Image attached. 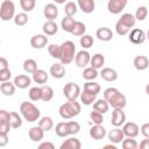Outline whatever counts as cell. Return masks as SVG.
Masks as SVG:
<instances>
[{
	"label": "cell",
	"instance_id": "cell-1",
	"mask_svg": "<svg viewBox=\"0 0 149 149\" xmlns=\"http://www.w3.org/2000/svg\"><path fill=\"white\" fill-rule=\"evenodd\" d=\"M104 99L107 100L109 106L113 108H125L127 105L126 95L122 94L115 87H108L104 91Z\"/></svg>",
	"mask_w": 149,
	"mask_h": 149
},
{
	"label": "cell",
	"instance_id": "cell-2",
	"mask_svg": "<svg viewBox=\"0 0 149 149\" xmlns=\"http://www.w3.org/2000/svg\"><path fill=\"white\" fill-rule=\"evenodd\" d=\"M80 111H81L80 104L77 101V99H72L61 105L58 113L63 119H72L73 116H77L80 113Z\"/></svg>",
	"mask_w": 149,
	"mask_h": 149
},
{
	"label": "cell",
	"instance_id": "cell-3",
	"mask_svg": "<svg viewBox=\"0 0 149 149\" xmlns=\"http://www.w3.org/2000/svg\"><path fill=\"white\" fill-rule=\"evenodd\" d=\"M20 113L27 122H35V121L40 120V118H41L40 109L33 102H29V101H22L21 102Z\"/></svg>",
	"mask_w": 149,
	"mask_h": 149
},
{
	"label": "cell",
	"instance_id": "cell-4",
	"mask_svg": "<svg viewBox=\"0 0 149 149\" xmlns=\"http://www.w3.org/2000/svg\"><path fill=\"white\" fill-rule=\"evenodd\" d=\"M76 57V45L72 41H65L61 44V63L68 65L73 62Z\"/></svg>",
	"mask_w": 149,
	"mask_h": 149
},
{
	"label": "cell",
	"instance_id": "cell-5",
	"mask_svg": "<svg viewBox=\"0 0 149 149\" xmlns=\"http://www.w3.org/2000/svg\"><path fill=\"white\" fill-rule=\"evenodd\" d=\"M15 16V5L12 0H2L0 5V19L2 21H9Z\"/></svg>",
	"mask_w": 149,
	"mask_h": 149
},
{
	"label": "cell",
	"instance_id": "cell-6",
	"mask_svg": "<svg viewBox=\"0 0 149 149\" xmlns=\"http://www.w3.org/2000/svg\"><path fill=\"white\" fill-rule=\"evenodd\" d=\"M80 87L78 84L76 83H68L65 84V86L63 87V94L68 100H72V99H77L80 95Z\"/></svg>",
	"mask_w": 149,
	"mask_h": 149
},
{
	"label": "cell",
	"instance_id": "cell-7",
	"mask_svg": "<svg viewBox=\"0 0 149 149\" xmlns=\"http://www.w3.org/2000/svg\"><path fill=\"white\" fill-rule=\"evenodd\" d=\"M90 62H91V55L90 52L86 50V49H83L80 51H78L76 54V57H74V63L78 68H86L87 65H90Z\"/></svg>",
	"mask_w": 149,
	"mask_h": 149
},
{
	"label": "cell",
	"instance_id": "cell-8",
	"mask_svg": "<svg viewBox=\"0 0 149 149\" xmlns=\"http://www.w3.org/2000/svg\"><path fill=\"white\" fill-rule=\"evenodd\" d=\"M128 38H129V41H130L133 44L139 45V44H142V43L146 41L147 34H146L142 29H140V28H134V29H132V30L129 31Z\"/></svg>",
	"mask_w": 149,
	"mask_h": 149
},
{
	"label": "cell",
	"instance_id": "cell-9",
	"mask_svg": "<svg viewBox=\"0 0 149 149\" xmlns=\"http://www.w3.org/2000/svg\"><path fill=\"white\" fill-rule=\"evenodd\" d=\"M128 0H108L107 9L112 14H120L127 6Z\"/></svg>",
	"mask_w": 149,
	"mask_h": 149
},
{
	"label": "cell",
	"instance_id": "cell-10",
	"mask_svg": "<svg viewBox=\"0 0 149 149\" xmlns=\"http://www.w3.org/2000/svg\"><path fill=\"white\" fill-rule=\"evenodd\" d=\"M126 122V114L123 112V108H114L112 112V118H111V123L114 127H121Z\"/></svg>",
	"mask_w": 149,
	"mask_h": 149
},
{
	"label": "cell",
	"instance_id": "cell-11",
	"mask_svg": "<svg viewBox=\"0 0 149 149\" xmlns=\"http://www.w3.org/2000/svg\"><path fill=\"white\" fill-rule=\"evenodd\" d=\"M122 130H123V134L125 136L127 137H136L140 133V127L135 123V122H125L123 123V127H122Z\"/></svg>",
	"mask_w": 149,
	"mask_h": 149
},
{
	"label": "cell",
	"instance_id": "cell-12",
	"mask_svg": "<svg viewBox=\"0 0 149 149\" xmlns=\"http://www.w3.org/2000/svg\"><path fill=\"white\" fill-rule=\"evenodd\" d=\"M107 137H108V140H109L111 143L118 144V143H121L126 136H125V134H123L122 128L115 127V128H113L112 130H109V133L107 134Z\"/></svg>",
	"mask_w": 149,
	"mask_h": 149
},
{
	"label": "cell",
	"instance_id": "cell-13",
	"mask_svg": "<svg viewBox=\"0 0 149 149\" xmlns=\"http://www.w3.org/2000/svg\"><path fill=\"white\" fill-rule=\"evenodd\" d=\"M48 44V37L45 34H37L30 38V45L34 49H42Z\"/></svg>",
	"mask_w": 149,
	"mask_h": 149
},
{
	"label": "cell",
	"instance_id": "cell-14",
	"mask_svg": "<svg viewBox=\"0 0 149 149\" xmlns=\"http://www.w3.org/2000/svg\"><path fill=\"white\" fill-rule=\"evenodd\" d=\"M90 137L93 140H102L106 136V129L102 125H94L90 128Z\"/></svg>",
	"mask_w": 149,
	"mask_h": 149
},
{
	"label": "cell",
	"instance_id": "cell-15",
	"mask_svg": "<svg viewBox=\"0 0 149 149\" xmlns=\"http://www.w3.org/2000/svg\"><path fill=\"white\" fill-rule=\"evenodd\" d=\"M50 74L52 78L55 79H61L65 76V68H64V64L63 63H55L50 66V70H49Z\"/></svg>",
	"mask_w": 149,
	"mask_h": 149
},
{
	"label": "cell",
	"instance_id": "cell-16",
	"mask_svg": "<svg viewBox=\"0 0 149 149\" xmlns=\"http://www.w3.org/2000/svg\"><path fill=\"white\" fill-rule=\"evenodd\" d=\"M77 5H78V8L85 14L93 13V10L95 8L94 0H77Z\"/></svg>",
	"mask_w": 149,
	"mask_h": 149
},
{
	"label": "cell",
	"instance_id": "cell-17",
	"mask_svg": "<svg viewBox=\"0 0 149 149\" xmlns=\"http://www.w3.org/2000/svg\"><path fill=\"white\" fill-rule=\"evenodd\" d=\"M44 130L40 127V126H34L29 129L28 132V135H29V139L33 141V142H40L43 140L44 137Z\"/></svg>",
	"mask_w": 149,
	"mask_h": 149
},
{
	"label": "cell",
	"instance_id": "cell-18",
	"mask_svg": "<svg viewBox=\"0 0 149 149\" xmlns=\"http://www.w3.org/2000/svg\"><path fill=\"white\" fill-rule=\"evenodd\" d=\"M95 36L98 37V40H100L102 42H108L113 38V31L107 27H100L97 29Z\"/></svg>",
	"mask_w": 149,
	"mask_h": 149
},
{
	"label": "cell",
	"instance_id": "cell-19",
	"mask_svg": "<svg viewBox=\"0 0 149 149\" xmlns=\"http://www.w3.org/2000/svg\"><path fill=\"white\" fill-rule=\"evenodd\" d=\"M43 15L48 20H55L58 16V8L55 3H47L43 8Z\"/></svg>",
	"mask_w": 149,
	"mask_h": 149
},
{
	"label": "cell",
	"instance_id": "cell-20",
	"mask_svg": "<svg viewBox=\"0 0 149 149\" xmlns=\"http://www.w3.org/2000/svg\"><path fill=\"white\" fill-rule=\"evenodd\" d=\"M42 29H43V34H45L47 36H52V35L57 34L58 26L54 20H48V21H45L43 23Z\"/></svg>",
	"mask_w": 149,
	"mask_h": 149
},
{
	"label": "cell",
	"instance_id": "cell-21",
	"mask_svg": "<svg viewBox=\"0 0 149 149\" xmlns=\"http://www.w3.org/2000/svg\"><path fill=\"white\" fill-rule=\"evenodd\" d=\"M100 77L106 81H115L118 79V72L112 68H102L100 71Z\"/></svg>",
	"mask_w": 149,
	"mask_h": 149
},
{
	"label": "cell",
	"instance_id": "cell-22",
	"mask_svg": "<svg viewBox=\"0 0 149 149\" xmlns=\"http://www.w3.org/2000/svg\"><path fill=\"white\" fill-rule=\"evenodd\" d=\"M13 83L15 84L16 87L23 90V88H27L28 86H30L31 79H30V77L27 76V74H17V76L14 78V81H13Z\"/></svg>",
	"mask_w": 149,
	"mask_h": 149
},
{
	"label": "cell",
	"instance_id": "cell-23",
	"mask_svg": "<svg viewBox=\"0 0 149 149\" xmlns=\"http://www.w3.org/2000/svg\"><path fill=\"white\" fill-rule=\"evenodd\" d=\"M134 66L136 70L139 71H143L146 70L148 66H149V59L147 56H143V55H139L134 58V62H133Z\"/></svg>",
	"mask_w": 149,
	"mask_h": 149
},
{
	"label": "cell",
	"instance_id": "cell-24",
	"mask_svg": "<svg viewBox=\"0 0 149 149\" xmlns=\"http://www.w3.org/2000/svg\"><path fill=\"white\" fill-rule=\"evenodd\" d=\"M81 143L77 137H69L61 144V149H80Z\"/></svg>",
	"mask_w": 149,
	"mask_h": 149
},
{
	"label": "cell",
	"instance_id": "cell-25",
	"mask_svg": "<svg viewBox=\"0 0 149 149\" xmlns=\"http://www.w3.org/2000/svg\"><path fill=\"white\" fill-rule=\"evenodd\" d=\"M49 79V76L48 73L42 70V69H37L34 73H33V80L36 83V84H41V85H44Z\"/></svg>",
	"mask_w": 149,
	"mask_h": 149
},
{
	"label": "cell",
	"instance_id": "cell-26",
	"mask_svg": "<svg viewBox=\"0 0 149 149\" xmlns=\"http://www.w3.org/2000/svg\"><path fill=\"white\" fill-rule=\"evenodd\" d=\"M74 24H76V21H74V19L72 17V16H64L63 19H62V22H61V27H62V29L64 30V31H66V33H72V30H73V28H74Z\"/></svg>",
	"mask_w": 149,
	"mask_h": 149
},
{
	"label": "cell",
	"instance_id": "cell-27",
	"mask_svg": "<svg viewBox=\"0 0 149 149\" xmlns=\"http://www.w3.org/2000/svg\"><path fill=\"white\" fill-rule=\"evenodd\" d=\"M104 64H105V56H104L102 54L97 52V54H94L93 56H91L90 65H91L92 68H94V69H97V70H98V69H102Z\"/></svg>",
	"mask_w": 149,
	"mask_h": 149
},
{
	"label": "cell",
	"instance_id": "cell-28",
	"mask_svg": "<svg viewBox=\"0 0 149 149\" xmlns=\"http://www.w3.org/2000/svg\"><path fill=\"white\" fill-rule=\"evenodd\" d=\"M15 88H16L15 84H14V83H10L9 80H8V81H3V83L0 84V91H1V93H2L3 95H6V97L13 95V94L15 93Z\"/></svg>",
	"mask_w": 149,
	"mask_h": 149
},
{
	"label": "cell",
	"instance_id": "cell-29",
	"mask_svg": "<svg viewBox=\"0 0 149 149\" xmlns=\"http://www.w3.org/2000/svg\"><path fill=\"white\" fill-rule=\"evenodd\" d=\"M93 109H95V111L105 114L109 109V104L107 102L106 99H98V100H95L93 102Z\"/></svg>",
	"mask_w": 149,
	"mask_h": 149
},
{
	"label": "cell",
	"instance_id": "cell-30",
	"mask_svg": "<svg viewBox=\"0 0 149 149\" xmlns=\"http://www.w3.org/2000/svg\"><path fill=\"white\" fill-rule=\"evenodd\" d=\"M84 90L90 92V93H92V94H94V95H98L100 93V91H101V87H100V85L98 83H95L93 80H87L84 84Z\"/></svg>",
	"mask_w": 149,
	"mask_h": 149
},
{
	"label": "cell",
	"instance_id": "cell-31",
	"mask_svg": "<svg viewBox=\"0 0 149 149\" xmlns=\"http://www.w3.org/2000/svg\"><path fill=\"white\" fill-rule=\"evenodd\" d=\"M79 98H80V102L84 104V105H86V106L93 105V102L97 100V99H95L97 95H94V94H92V93H90V92H87V91H85V90L80 93Z\"/></svg>",
	"mask_w": 149,
	"mask_h": 149
},
{
	"label": "cell",
	"instance_id": "cell-32",
	"mask_svg": "<svg viewBox=\"0 0 149 149\" xmlns=\"http://www.w3.org/2000/svg\"><path fill=\"white\" fill-rule=\"evenodd\" d=\"M38 126L44 130V132H49L54 128V120L50 116H42L38 120Z\"/></svg>",
	"mask_w": 149,
	"mask_h": 149
},
{
	"label": "cell",
	"instance_id": "cell-33",
	"mask_svg": "<svg viewBox=\"0 0 149 149\" xmlns=\"http://www.w3.org/2000/svg\"><path fill=\"white\" fill-rule=\"evenodd\" d=\"M41 92H42V98H41L42 101L48 102L54 98V90L49 85H45V84L42 85L41 86Z\"/></svg>",
	"mask_w": 149,
	"mask_h": 149
},
{
	"label": "cell",
	"instance_id": "cell-34",
	"mask_svg": "<svg viewBox=\"0 0 149 149\" xmlns=\"http://www.w3.org/2000/svg\"><path fill=\"white\" fill-rule=\"evenodd\" d=\"M55 133H56V135L59 136V137H66V136H69L70 133H69L66 122H64V121L58 122V123L56 125V127H55Z\"/></svg>",
	"mask_w": 149,
	"mask_h": 149
},
{
	"label": "cell",
	"instance_id": "cell-35",
	"mask_svg": "<svg viewBox=\"0 0 149 149\" xmlns=\"http://www.w3.org/2000/svg\"><path fill=\"white\" fill-rule=\"evenodd\" d=\"M119 20H120L123 24H126L127 27H129V28H133V27L135 26L136 21H137L136 17H135V15H133V14H130V13H125V14H122Z\"/></svg>",
	"mask_w": 149,
	"mask_h": 149
},
{
	"label": "cell",
	"instance_id": "cell-36",
	"mask_svg": "<svg viewBox=\"0 0 149 149\" xmlns=\"http://www.w3.org/2000/svg\"><path fill=\"white\" fill-rule=\"evenodd\" d=\"M83 78L85 79V80H94L98 76H99V73H98V70L97 69H94V68H92V66H86V68H84V71H83Z\"/></svg>",
	"mask_w": 149,
	"mask_h": 149
},
{
	"label": "cell",
	"instance_id": "cell-37",
	"mask_svg": "<svg viewBox=\"0 0 149 149\" xmlns=\"http://www.w3.org/2000/svg\"><path fill=\"white\" fill-rule=\"evenodd\" d=\"M23 70L27 72V73H34L36 70H37V63L35 59L33 58H28L23 62Z\"/></svg>",
	"mask_w": 149,
	"mask_h": 149
},
{
	"label": "cell",
	"instance_id": "cell-38",
	"mask_svg": "<svg viewBox=\"0 0 149 149\" xmlns=\"http://www.w3.org/2000/svg\"><path fill=\"white\" fill-rule=\"evenodd\" d=\"M10 126L13 129H17L22 126V115L16 112H10Z\"/></svg>",
	"mask_w": 149,
	"mask_h": 149
},
{
	"label": "cell",
	"instance_id": "cell-39",
	"mask_svg": "<svg viewBox=\"0 0 149 149\" xmlns=\"http://www.w3.org/2000/svg\"><path fill=\"white\" fill-rule=\"evenodd\" d=\"M77 10H78V5H76L74 2L69 1V2H66V3H65L64 13H65V15H66V16H72V17H73V16L76 15Z\"/></svg>",
	"mask_w": 149,
	"mask_h": 149
},
{
	"label": "cell",
	"instance_id": "cell-40",
	"mask_svg": "<svg viewBox=\"0 0 149 149\" xmlns=\"http://www.w3.org/2000/svg\"><path fill=\"white\" fill-rule=\"evenodd\" d=\"M28 95H29V99L31 101H38V100H41V98H42L41 87H38V86L30 87V90L28 92Z\"/></svg>",
	"mask_w": 149,
	"mask_h": 149
},
{
	"label": "cell",
	"instance_id": "cell-41",
	"mask_svg": "<svg viewBox=\"0 0 149 149\" xmlns=\"http://www.w3.org/2000/svg\"><path fill=\"white\" fill-rule=\"evenodd\" d=\"M121 146L123 149H137L139 148V143L136 142V140H134V137H127V136L121 142Z\"/></svg>",
	"mask_w": 149,
	"mask_h": 149
},
{
	"label": "cell",
	"instance_id": "cell-42",
	"mask_svg": "<svg viewBox=\"0 0 149 149\" xmlns=\"http://www.w3.org/2000/svg\"><path fill=\"white\" fill-rule=\"evenodd\" d=\"M13 20H14V23H15L16 26L22 27V26L27 24V22H28V15H27L26 12L17 13V14H15V16H14Z\"/></svg>",
	"mask_w": 149,
	"mask_h": 149
},
{
	"label": "cell",
	"instance_id": "cell-43",
	"mask_svg": "<svg viewBox=\"0 0 149 149\" xmlns=\"http://www.w3.org/2000/svg\"><path fill=\"white\" fill-rule=\"evenodd\" d=\"M79 43L80 45L83 47V49H90L94 41H93V37L91 35H87V34H84L83 36H80V40H79Z\"/></svg>",
	"mask_w": 149,
	"mask_h": 149
},
{
	"label": "cell",
	"instance_id": "cell-44",
	"mask_svg": "<svg viewBox=\"0 0 149 149\" xmlns=\"http://www.w3.org/2000/svg\"><path fill=\"white\" fill-rule=\"evenodd\" d=\"M48 52L52 58L59 59L61 58V45L59 44H55V43L49 44L48 45Z\"/></svg>",
	"mask_w": 149,
	"mask_h": 149
},
{
	"label": "cell",
	"instance_id": "cell-45",
	"mask_svg": "<svg viewBox=\"0 0 149 149\" xmlns=\"http://www.w3.org/2000/svg\"><path fill=\"white\" fill-rule=\"evenodd\" d=\"M86 31V26L85 23L80 22V21H76V24H74V28L72 30V35L73 36H83Z\"/></svg>",
	"mask_w": 149,
	"mask_h": 149
},
{
	"label": "cell",
	"instance_id": "cell-46",
	"mask_svg": "<svg viewBox=\"0 0 149 149\" xmlns=\"http://www.w3.org/2000/svg\"><path fill=\"white\" fill-rule=\"evenodd\" d=\"M148 14H149L148 8L146 6H140V7H137V9L135 12V17H136L137 21H143V20L147 19Z\"/></svg>",
	"mask_w": 149,
	"mask_h": 149
},
{
	"label": "cell",
	"instance_id": "cell-47",
	"mask_svg": "<svg viewBox=\"0 0 149 149\" xmlns=\"http://www.w3.org/2000/svg\"><path fill=\"white\" fill-rule=\"evenodd\" d=\"M115 31H116V34H118V35H120V36H125V35L129 34L130 28H129V27H127L126 24H123V23L119 20V21L115 23Z\"/></svg>",
	"mask_w": 149,
	"mask_h": 149
},
{
	"label": "cell",
	"instance_id": "cell-48",
	"mask_svg": "<svg viewBox=\"0 0 149 149\" xmlns=\"http://www.w3.org/2000/svg\"><path fill=\"white\" fill-rule=\"evenodd\" d=\"M90 118H91V120H92V122H93L94 125H102V122H104L102 113H100V112H98V111H95V109H93V111L90 113Z\"/></svg>",
	"mask_w": 149,
	"mask_h": 149
},
{
	"label": "cell",
	"instance_id": "cell-49",
	"mask_svg": "<svg viewBox=\"0 0 149 149\" xmlns=\"http://www.w3.org/2000/svg\"><path fill=\"white\" fill-rule=\"evenodd\" d=\"M36 0H20V6L24 12H31L35 8Z\"/></svg>",
	"mask_w": 149,
	"mask_h": 149
},
{
	"label": "cell",
	"instance_id": "cell-50",
	"mask_svg": "<svg viewBox=\"0 0 149 149\" xmlns=\"http://www.w3.org/2000/svg\"><path fill=\"white\" fill-rule=\"evenodd\" d=\"M66 125L70 135H76L80 132V125L77 121H66Z\"/></svg>",
	"mask_w": 149,
	"mask_h": 149
},
{
	"label": "cell",
	"instance_id": "cell-51",
	"mask_svg": "<svg viewBox=\"0 0 149 149\" xmlns=\"http://www.w3.org/2000/svg\"><path fill=\"white\" fill-rule=\"evenodd\" d=\"M12 77V71L9 69H2L0 70V81L3 83V81H8Z\"/></svg>",
	"mask_w": 149,
	"mask_h": 149
},
{
	"label": "cell",
	"instance_id": "cell-52",
	"mask_svg": "<svg viewBox=\"0 0 149 149\" xmlns=\"http://www.w3.org/2000/svg\"><path fill=\"white\" fill-rule=\"evenodd\" d=\"M0 122H10V112L1 109L0 111Z\"/></svg>",
	"mask_w": 149,
	"mask_h": 149
},
{
	"label": "cell",
	"instance_id": "cell-53",
	"mask_svg": "<svg viewBox=\"0 0 149 149\" xmlns=\"http://www.w3.org/2000/svg\"><path fill=\"white\" fill-rule=\"evenodd\" d=\"M12 128L10 122H0V133H9V129Z\"/></svg>",
	"mask_w": 149,
	"mask_h": 149
},
{
	"label": "cell",
	"instance_id": "cell-54",
	"mask_svg": "<svg viewBox=\"0 0 149 149\" xmlns=\"http://www.w3.org/2000/svg\"><path fill=\"white\" fill-rule=\"evenodd\" d=\"M140 130H141V134H142L144 137H149V122L143 123V125L141 126Z\"/></svg>",
	"mask_w": 149,
	"mask_h": 149
},
{
	"label": "cell",
	"instance_id": "cell-55",
	"mask_svg": "<svg viewBox=\"0 0 149 149\" xmlns=\"http://www.w3.org/2000/svg\"><path fill=\"white\" fill-rule=\"evenodd\" d=\"M8 143V134L6 133H0V147L3 148Z\"/></svg>",
	"mask_w": 149,
	"mask_h": 149
},
{
	"label": "cell",
	"instance_id": "cell-56",
	"mask_svg": "<svg viewBox=\"0 0 149 149\" xmlns=\"http://www.w3.org/2000/svg\"><path fill=\"white\" fill-rule=\"evenodd\" d=\"M38 148H40V149H44V148H47V149H55V146H54V143L47 141V142H42V143H40Z\"/></svg>",
	"mask_w": 149,
	"mask_h": 149
},
{
	"label": "cell",
	"instance_id": "cell-57",
	"mask_svg": "<svg viewBox=\"0 0 149 149\" xmlns=\"http://www.w3.org/2000/svg\"><path fill=\"white\" fill-rule=\"evenodd\" d=\"M8 65H9L8 61L5 57H1L0 58V70H2V69H9Z\"/></svg>",
	"mask_w": 149,
	"mask_h": 149
},
{
	"label": "cell",
	"instance_id": "cell-58",
	"mask_svg": "<svg viewBox=\"0 0 149 149\" xmlns=\"http://www.w3.org/2000/svg\"><path fill=\"white\" fill-rule=\"evenodd\" d=\"M139 147L141 149H149V137H146L144 140H142L141 143L139 144Z\"/></svg>",
	"mask_w": 149,
	"mask_h": 149
},
{
	"label": "cell",
	"instance_id": "cell-59",
	"mask_svg": "<svg viewBox=\"0 0 149 149\" xmlns=\"http://www.w3.org/2000/svg\"><path fill=\"white\" fill-rule=\"evenodd\" d=\"M52 1H55L56 3H59V5H61V3H64L66 0H52Z\"/></svg>",
	"mask_w": 149,
	"mask_h": 149
},
{
	"label": "cell",
	"instance_id": "cell-60",
	"mask_svg": "<svg viewBox=\"0 0 149 149\" xmlns=\"http://www.w3.org/2000/svg\"><path fill=\"white\" fill-rule=\"evenodd\" d=\"M146 93L149 95V84H147V86H146Z\"/></svg>",
	"mask_w": 149,
	"mask_h": 149
},
{
	"label": "cell",
	"instance_id": "cell-61",
	"mask_svg": "<svg viewBox=\"0 0 149 149\" xmlns=\"http://www.w3.org/2000/svg\"><path fill=\"white\" fill-rule=\"evenodd\" d=\"M147 38H148V40H149V30H148V31H147Z\"/></svg>",
	"mask_w": 149,
	"mask_h": 149
},
{
	"label": "cell",
	"instance_id": "cell-62",
	"mask_svg": "<svg viewBox=\"0 0 149 149\" xmlns=\"http://www.w3.org/2000/svg\"><path fill=\"white\" fill-rule=\"evenodd\" d=\"M148 1H149V0H148Z\"/></svg>",
	"mask_w": 149,
	"mask_h": 149
}]
</instances>
